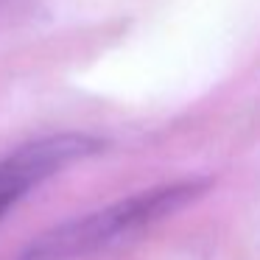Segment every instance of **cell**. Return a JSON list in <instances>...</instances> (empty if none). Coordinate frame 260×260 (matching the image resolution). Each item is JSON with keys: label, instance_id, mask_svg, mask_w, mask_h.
Masks as SVG:
<instances>
[{"label": "cell", "instance_id": "cell-2", "mask_svg": "<svg viewBox=\"0 0 260 260\" xmlns=\"http://www.w3.org/2000/svg\"><path fill=\"white\" fill-rule=\"evenodd\" d=\"M95 148L98 140L87 135H51L6 154L0 159V221L37 185L56 176L68 165L84 159Z\"/></svg>", "mask_w": 260, "mask_h": 260}, {"label": "cell", "instance_id": "cell-1", "mask_svg": "<svg viewBox=\"0 0 260 260\" xmlns=\"http://www.w3.org/2000/svg\"><path fill=\"white\" fill-rule=\"evenodd\" d=\"M199 190H202V182H179V185L137 193L126 202L109 204L98 213H87L40 235L17 260H79L140 226H148L171 215L182 204L196 199Z\"/></svg>", "mask_w": 260, "mask_h": 260}]
</instances>
